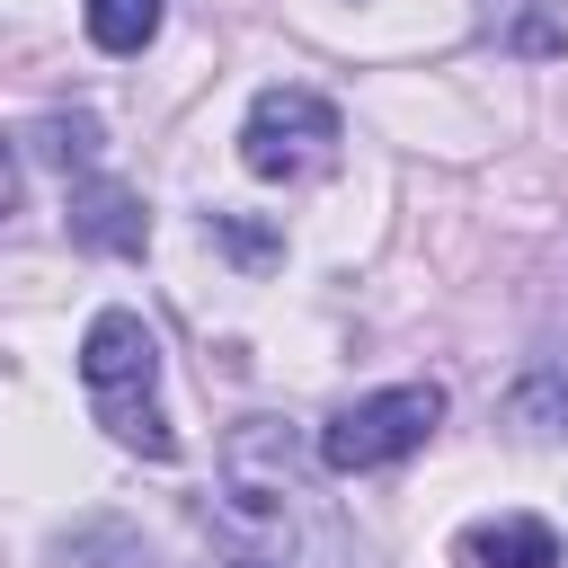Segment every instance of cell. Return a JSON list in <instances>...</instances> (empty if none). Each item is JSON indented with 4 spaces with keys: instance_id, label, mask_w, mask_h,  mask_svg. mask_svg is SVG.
Returning <instances> with one entry per match:
<instances>
[{
    "instance_id": "6da1fadb",
    "label": "cell",
    "mask_w": 568,
    "mask_h": 568,
    "mask_svg": "<svg viewBox=\"0 0 568 568\" xmlns=\"http://www.w3.org/2000/svg\"><path fill=\"white\" fill-rule=\"evenodd\" d=\"M80 390H89V408H98V426L115 444H133L151 462L178 453V435H169V417L151 399L160 390V337L142 328V311H98L89 320V337H80Z\"/></svg>"
},
{
    "instance_id": "7a4b0ae2",
    "label": "cell",
    "mask_w": 568,
    "mask_h": 568,
    "mask_svg": "<svg viewBox=\"0 0 568 568\" xmlns=\"http://www.w3.org/2000/svg\"><path fill=\"white\" fill-rule=\"evenodd\" d=\"M222 497H231V524L266 550V559H302V435L284 417H240L231 444H222Z\"/></svg>"
},
{
    "instance_id": "3957f363",
    "label": "cell",
    "mask_w": 568,
    "mask_h": 568,
    "mask_svg": "<svg viewBox=\"0 0 568 568\" xmlns=\"http://www.w3.org/2000/svg\"><path fill=\"white\" fill-rule=\"evenodd\" d=\"M337 142H346V124H337V106H328L320 89L275 80V89L248 98V124H240V160H248V178H266V186H302V178L337 169Z\"/></svg>"
},
{
    "instance_id": "277c9868",
    "label": "cell",
    "mask_w": 568,
    "mask_h": 568,
    "mask_svg": "<svg viewBox=\"0 0 568 568\" xmlns=\"http://www.w3.org/2000/svg\"><path fill=\"white\" fill-rule=\"evenodd\" d=\"M435 426H444V390H435V382H399V390L346 399V408L320 426V462H328L337 479H355V470H390V462H408Z\"/></svg>"
},
{
    "instance_id": "5b68a950",
    "label": "cell",
    "mask_w": 568,
    "mask_h": 568,
    "mask_svg": "<svg viewBox=\"0 0 568 568\" xmlns=\"http://www.w3.org/2000/svg\"><path fill=\"white\" fill-rule=\"evenodd\" d=\"M71 240L98 248V257H142V248H151V213H142L133 186L80 178V186H71Z\"/></svg>"
},
{
    "instance_id": "8992f818",
    "label": "cell",
    "mask_w": 568,
    "mask_h": 568,
    "mask_svg": "<svg viewBox=\"0 0 568 568\" xmlns=\"http://www.w3.org/2000/svg\"><path fill=\"white\" fill-rule=\"evenodd\" d=\"M453 568H559V532L541 515H488L453 541Z\"/></svg>"
},
{
    "instance_id": "52a82bcc",
    "label": "cell",
    "mask_w": 568,
    "mask_h": 568,
    "mask_svg": "<svg viewBox=\"0 0 568 568\" xmlns=\"http://www.w3.org/2000/svg\"><path fill=\"white\" fill-rule=\"evenodd\" d=\"M488 44L550 62V53H568V18H559V0H488Z\"/></svg>"
},
{
    "instance_id": "ba28073f",
    "label": "cell",
    "mask_w": 568,
    "mask_h": 568,
    "mask_svg": "<svg viewBox=\"0 0 568 568\" xmlns=\"http://www.w3.org/2000/svg\"><path fill=\"white\" fill-rule=\"evenodd\" d=\"M506 426H524V435H568V364H532V373L506 390Z\"/></svg>"
},
{
    "instance_id": "9c48e42d",
    "label": "cell",
    "mask_w": 568,
    "mask_h": 568,
    "mask_svg": "<svg viewBox=\"0 0 568 568\" xmlns=\"http://www.w3.org/2000/svg\"><path fill=\"white\" fill-rule=\"evenodd\" d=\"M80 27L98 53H142L160 36V0H80Z\"/></svg>"
},
{
    "instance_id": "30bf717a",
    "label": "cell",
    "mask_w": 568,
    "mask_h": 568,
    "mask_svg": "<svg viewBox=\"0 0 568 568\" xmlns=\"http://www.w3.org/2000/svg\"><path fill=\"white\" fill-rule=\"evenodd\" d=\"M27 151H44L53 169H89L98 160V115H36L27 124Z\"/></svg>"
},
{
    "instance_id": "8fae6325",
    "label": "cell",
    "mask_w": 568,
    "mask_h": 568,
    "mask_svg": "<svg viewBox=\"0 0 568 568\" xmlns=\"http://www.w3.org/2000/svg\"><path fill=\"white\" fill-rule=\"evenodd\" d=\"M213 240H222L240 266H275V257H284V231H266V222H248V213H213Z\"/></svg>"
}]
</instances>
